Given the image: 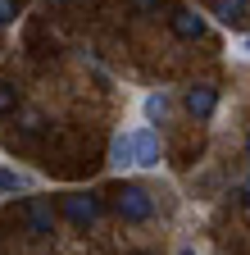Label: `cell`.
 <instances>
[{
	"label": "cell",
	"instance_id": "13",
	"mask_svg": "<svg viewBox=\"0 0 250 255\" xmlns=\"http://www.w3.org/2000/svg\"><path fill=\"white\" fill-rule=\"evenodd\" d=\"M18 14V0H0V23H14Z\"/></svg>",
	"mask_w": 250,
	"mask_h": 255
},
{
	"label": "cell",
	"instance_id": "14",
	"mask_svg": "<svg viewBox=\"0 0 250 255\" xmlns=\"http://www.w3.org/2000/svg\"><path fill=\"white\" fill-rule=\"evenodd\" d=\"M132 5H137L141 14H155V9H160V5H164V0H132Z\"/></svg>",
	"mask_w": 250,
	"mask_h": 255
},
{
	"label": "cell",
	"instance_id": "5",
	"mask_svg": "<svg viewBox=\"0 0 250 255\" xmlns=\"http://www.w3.org/2000/svg\"><path fill=\"white\" fill-rule=\"evenodd\" d=\"M27 233H32V237H50L55 233V210H50L46 196H32V201H27Z\"/></svg>",
	"mask_w": 250,
	"mask_h": 255
},
{
	"label": "cell",
	"instance_id": "4",
	"mask_svg": "<svg viewBox=\"0 0 250 255\" xmlns=\"http://www.w3.org/2000/svg\"><path fill=\"white\" fill-rule=\"evenodd\" d=\"M182 105H186V114H191V119H209V114L218 110V87H209V82H196V87H186Z\"/></svg>",
	"mask_w": 250,
	"mask_h": 255
},
{
	"label": "cell",
	"instance_id": "18",
	"mask_svg": "<svg viewBox=\"0 0 250 255\" xmlns=\"http://www.w3.org/2000/svg\"><path fill=\"white\" fill-rule=\"evenodd\" d=\"M246 159H250V137H246Z\"/></svg>",
	"mask_w": 250,
	"mask_h": 255
},
{
	"label": "cell",
	"instance_id": "16",
	"mask_svg": "<svg viewBox=\"0 0 250 255\" xmlns=\"http://www.w3.org/2000/svg\"><path fill=\"white\" fill-rule=\"evenodd\" d=\"M177 255H200V251H196V246H182V251H177Z\"/></svg>",
	"mask_w": 250,
	"mask_h": 255
},
{
	"label": "cell",
	"instance_id": "8",
	"mask_svg": "<svg viewBox=\"0 0 250 255\" xmlns=\"http://www.w3.org/2000/svg\"><path fill=\"white\" fill-rule=\"evenodd\" d=\"M109 164L114 169H132V132H118L109 141Z\"/></svg>",
	"mask_w": 250,
	"mask_h": 255
},
{
	"label": "cell",
	"instance_id": "17",
	"mask_svg": "<svg viewBox=\"0 0 250 255\" xmlns=\"http://www.w3.org/2000/svg\"><path fill=\"white\" fill-rule=\"evenodd\" d=\"M241 50H246V55H250V37H241Z\"/></svg>",
	"mask_w": 250,
	"mask_h": 255
},
{
	"label": "cell",
	"instance_id": "3",
	"mask_svg": "<svg viewBox=\"0 0 250 255\" xmlns=\"http://www.w3.org/2000/svg\"><path fill=\"white\" fill-rule=\"evenodd\" d=\"M132 169H160V137H155V128H132Z\"/></svg>",
	"mask_w": 250,
	"mask_h": 255
},
{
	"label": "cell",
	"instance_id": "15",
	"mask_svg": "<svg viewBox=\"0 0 250 255\" xmlns=\"http://www.w3.org/2000/svg\"><path fill=\"white\" fill-rule=\"evenodd\" d=\"M237 196H241V205H250V178H246V182L237 187Z\"/></svg>",
	"mask_w": 250,
	"mask_h": 255
},
{
	"label": "cell",
	"instance_id": "6",
	"mask_svg": "<svg viewBox=\"0 0 250 255\" xmlns=\"http://www.w3.org/2000/svg\"><path fill=\"white\" fill-rule=\"evenodd\" d=\"M173 32H177L182 41H200L205 37V14H196L191 5H177L173 9Z\"/></svg>",
	"mask_w": 250,
	"mask_h": 255
},
{
	"label": "cell",
	"instance_id": "2",
	"mask_svg": "<svg viewBox=\"0 0 250 255\" xmlns=\"http://www.w3.org/2000/svg\"><path fill=\"white\" fill-rule=\"evenodd\" d=\"M59 214L78 228H91L100 219V196L96 191H69V196H59Z\"/></svg>",
	"mask_w": 250,
	"mask_h": 255
},
{
	"label": "cell",
	"instance_id": "10",
	"mask_svg": "<svg viewBox=\"0 0 250 255\" xmlns=\"http://www.w3.org/2000/svg\"><path fill=\"white\" fill-rule=\"evenodd\" d=\"M214 14L228 27H237V23H246V0H214Z\"/></svg>",
	"mask_w": 250,
	"mask_h": 255
},
{
	"label": "cell",
	"instance_id": "1",
	"mask_svg": "<svg viewBox=\"0 0 250 255\" xmlns=\"http://www.w3.org/2000/svg\"><path fill=\"white\" fill-rule=\"evenodd\" d=\"M114 214L123 223H146L155 214V201H150V191L141 182H118L114 187Z\"/></svg>",
	"mask_w": 250,
	"mask_h": 255
},
{
	"label": "cell",
	"instance_id": "11",
	"mask_svg": "<svg viewBox=\"0 0 250 255\" xmlns=\"http://www.w3.org/2000/svg\"><path fill=\"white\" fill-rule=\"evenodd\" d=\"M14 110H18V91H14V82H0V119L14 114Z\"/></svg>",
	"mask_w": 250,
	"mask_h": 255
},
{
	"label": "cell",
	"instance_id": "7",
	"mask_svg": "<svg viewBox=\"0 0 250 255\" xmlns=\"http://www.w3.org/2000/svg\"><path fill=\"white\" fill-rule=\"evenodd\" d=\"M168 110H173V96L160 87V91H150L146 101H141V114H146V123H164L168 119Z\"/></svg>",
	"mask_w": 250,
	"mask_h": 255
},
{
	"label": "cell",
	"instance_id": "9",
	"mask_svg": "<svg viewBox=\"0 0 250 255\" xmlns=\"http://www.w3.org/2000/svg\"><path fill=\"white\" fill-rule=\"evenodd\" d=\"M9 191H32V178L9 169V164H0V196H9Z\"/></svg>",
	"mask_w": 250,
	"mask_h": 255
},
{
	"label": "cell",
	"instance_id": "12",
	"mask_svg": "<svg viewBox=\"0 0 250 255\" xmlns=\"http://www.w3.org/2000/svg\"><path fill=\"white\" fill-rule=\"evenodd\" d=\"M18 128H23L27 137H37V132H46V119H41L37 110H23V123H18Z\"/></svg>",
	"mask_w": 250,
	"mask_h": 255
}]
</instances>
